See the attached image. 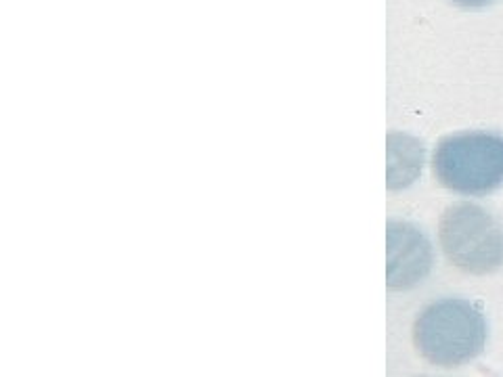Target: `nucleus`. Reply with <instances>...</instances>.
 I'll list each match as a JSON object with an SVG mask.
<instances>
[{"mask_svg": "<svg viewBox=\"0 0 503 377\" xmlns=\"http://www.w3.org/2000/svg\"><path fill=\"white\" fill-rule=\"evenodd\" d=\"M451 2L457 6H463V9H480V6L493 4L495 0H451Z\"/></svg>", "mask_w": 503, "mask_h": 377, "instance_id": "nucleus-6", "label": "nucleus"}, {"mask_svg": "<svg viewBox=\"0 0 503 377\" xmlns=\"http://www.w3.org/2000/svg\"><path fill=\"white\" fill-rule=\"evenodd\" d=\"M488 325L485 312L463 297H442L418 314L413 344L430 365L461 367L486 346Z\"/></svg>", "mask_w": 503, "mask_h": 377, "instance_id": "nucleus-1", "label": "nucleus"}, {"mask_svg": "<svg viewBox=\"0 0 503 377\" xmlns=\"http://www.w3.org/2000/svg\"><path fill=\"white\" fill-rule=\"evenodd\" d=\"M445 258L466 275H491L503 268V222L472 201L449 206L438 222Z\"/></svg>", "mask_w": 503, "mask_h": 377, "instance_id": "nucleus-3", "label": "nucleus"}, {"mask_svg": "<svg viewBox=\"0 0 503 377\" xmlns=\"http://www.w3.org/2000/svg\"><path fill=\"white\" fill-rule=\"evenodd\" d=\"M434 251L428 235L413 222L390 218L386 222V285L392 292L418 287L430 275Z\"/></svg>", "mask_w": 503, "mask_h": 377, "instance_id": "nucleus-4", "label": "nucleus"}, {"mask_svg": "<svg viewBox=\"0 0 503 377\" xmlns=\"http://www.w3.org/2000/svg\"><path fill=\"white\" fill-rule=\"evenodd\" d=\"M386 184L390 191L407 189L409 184L418 180L423 162H426V147L419 138L407 132H390L386 138Z\"/></svg>", "mask_w": 503, "mask_h": 377, "instance_id": "nucleus-5", "label": "nucleus"}, {"mask_svg": "<svg viewBox=\"0 0 503 377\" xmlns=\"http://www.w3.org/2000/svg\"><path fill=\"white\" fill-rule=\"evenodd\" d=\"M432 174L451 193L485 197L503 187V134L461 130L442 136L432 155Z\"/></svg>", "mask_w": 503, "mask_h": 377, "instance_id": "nucleus-2", "label": "nucleus"}]
</instances>
